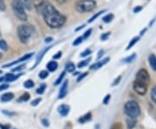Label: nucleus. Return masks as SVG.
Returning <instances> with one entry per match:
<instances>
[{
  "label": "nucleus",
  "mask_w": 156,
  "mask_h": 129,
  "mask_svg": "<svg viewBox=\"0 0 156 129\" xmlns=\"http://www.w3.org/2000/svg\"><path fill=\"white\" fill-rule=\"evenodd\" d=\"M37 10L43 16L45 23L50 28H61L66 23L65 16L61 14L49 1L44 0L42 5L37 7Z\"/></svg>",
  "instance_id": "f257e3e1"
},
{
  "label": "nucleus",
  "mask_w": 156,
  "mask_h": 129,
  "mask_svg": "<svg viewBox=\"0 0 156 129\" xmlns=\"http://www.w3.org/2000/svg\"><path fill=\"white\" fill-rule=\"evenodd\" d=\"M36 32L31 24H21L17 29V37L22 44H27Z\"/></svg>",
  "instance_id": "f03ea898"
},
{
  "label": "nucleus",
  "mask_w": 156,
  "mask_h": 129,
  "mask_svg": "<svg viewBox=\"0 0 156 129\" xmlns=\"http://www.w3.org/2000/svg\"><path fill=\"white\" fill-rule=\"evenodd\" d=\"M124 112L129 118L136 119L141 113L140 105L134 101H128L124 106Z\"/></svg>",
  "instance_id": "7ed1b4c3"
},
{
  "label": "nucleus",
  "mask_w": 156,
  "mask_h": 129,
  "mask_svg": "<svg viewBox=\"0 0 156 129\" xmlns=\"http://www.w3.org/2000/svg\"><path fill=\"white\" fill-rule=\"evenodd\" d=\"M11 8H12L14 15L17 17V19H19L21 21H27L28 15L25 11V8L19 2V0H12Z\"/></svg>",
  "instance_id": "20e7f679"
},
{
  "label": "nucleus",
  "mask_w": 156,
  "mask_h": 129,
  "mask_svg": "<svg viewBox=\"0 0 156 129\" xmlns=\"http://www.w3.org/2000/svg\"><path fill=\"white\" fill-rule=\"evenodd\" d=\"M96 7L95 0H79L76 3V10L79 13L90 12Z\"/></svg>",
  "instance_id": "39448f33"
},
{
  "label": "nucleus",
  "mask_w": 156,
  "mask_h": 129,
  "mask_svg": "<svg viewBox=\"0 0 156 129\" xmlns=\"http://www.w3.org/2000/svg\"><path fill=\"white\" fill-rule=\"evenodd\" d=\"M136 81L148 86L150 82V76L148 72L144 68H140L136 74Z\"/></svg>",
  "instance_id": "423d86ee"
},
{
  "label": "nucleus",
  "mask_w": 156,
  "mask_h": 129,
  "mask_svg": "<svg viewBox=\"0 0 156 129\" xmlns=\"http://www.w3.org/2000/svg\"><path fill=\"white\" fill-rule=\"evenodd\" d=\"M134 90L140 96H144L147 92V85L144 84L142 82H140L138 81H134V84H133Z\"/></svg>",
  "instance_id": "0eeeda50"
},
{
  "label": "nucleus",
  "mask_w": 156,
  "mask_h": 129,
  "mask_svg": "<svg viewBox=\"0 0 156 129\" xmlns=\"http://www.w3.org/2000/svg\"><path fill=\"white\" fill-rule=\"evenodd\" d=\"M32 56H33V53L26 54V55H24L23 56H22L21 58L17 59V61H15V62H10V63H8V64H5V65H3V68H5L11 67V66H13V65H15V64H17V63H19V62H23V61H26V60H28V59H30V57H31Z\"/></svg>",
  "instance_id": "6e6552de"
},
{
  "label": "nucleus",
  "mask_w": 156,
  "mask_h": 129,
  "mask_svg": "<svg viewBox=\"0 0 156 129\" xmlns=\"http://www.w3.org/2000/svg\"><path fill=\"white\" fill-rule=\"evenodd\" d=\"M68 86H69V82L64 81V82L62 83L60 88V90H59V96H58L59 99H62L66 96L68 93Z\"/></svg>",
  "instance_id": "1a4fd4ad"
},
{
  "label": "nucleus",
  "mask_w": 156,
  "mask_h": 129,
  "mask_svg": "<svg viewBox=\"0 0 156 129\" xmlns=\"http://www.w3.org/2000/svg\"><path fill=\"white\" fill-rule=\"evenodd\" d=\"M69 110H70V108H69V105H66V104H62L61 105L60 107H58V112L60 113V114H61L62 116H67L68 114H69Z\"/></svg>",
  "instance_id": "9d476101"
},
{
  "label": "nucleus",
  "mask_w": 156,
  "mask_h": 129,
  "mask_svg": "<svg viewBox=\"0 0 156 129\" xmlns=\"http://www.w3.org/2000/svg\"><path fill=\"white\" fill-rule=\"evenodd\" d=\"M110 59L108 58V57H106V58H104L103 60H101L100 62H96L95 64H93V65H91V67H90V69H98V68H100L101 67H102L103 65H105L107 62H108Z\"/></svg>",
  "instance_id": "9b49d317"
},
{
  "label": "nucleus",
  "mask_w": 156,
  "mask_h": 129,
  "mask_svg": "<svg viewBox=\"0 0 156 129\" xmlns=\"http://www.w3.org/2000/svg\"><path fill=\"white\" fill-rule=\"evenodd\" d=\"M148 63L150 65L151 68L156 71V56L154 54H150L148 56Z\"/></svg>",
  "instance_id": "f8f14e48"
},
{
  "label": "nucleus",
  "mask_w": 156,
  "mask_h": 129,
  "mask_svg": "<svg viewBox=\"0 0 156 129\" xmlns=\"http://www.w3.org/2000/svg\"><path fill=\"white\" fill-rule=\"evenodd\" d=\"M14 98V94L13 93H5L4 95H2L0 97V100L2 102H8V101H11Z\"/></svg>",
  "instance_id": "ddd939ff"
},
{
  "label": "nucleus",
  "mask_w": 156,
  "mask_h": 129,
  "mask_svg": "<svg viewBox=\"0 0 156 129\" xmlns=\"http://www.w3.org/2000/svg\"><path fill=\"white\" fill-rule=\"evenodd\" d=\"M21 75H14V74H11V73H8L6 74L5 76L4 77V80H5L7 82H15L16 80H17L19 76H20Z\"/></svg>",
  "instance_id": "4468645a"
},
{
  "label": "nucleus",
  "mask_w": 156,
  "mask_h": 129,
  "mask_svg": "<svg viewBox=\"0 0 156 129\" xmlns=\"http://www.w3.org/2000/svg\"><path fill=\"white\" fill-rule=\"evenodd\" d=\"M57 67H58V64H57V62H55V61H50V62H48V64H47V68H48V70L50 71V72L56 71V69H57Z\"/></svg>",
  "instance_id": "2eb2a0df"
},
{
  "label": "nucleus",
  "mask_w": 156,
  "mask_h": 129,
  "mask_svg": "<svg viewBox=\"0 0 156 129\" xmlns=\"http://www.w3.org/2000/svg\"><path fill=\"white\" fill-rule=\"evenodd\" d=\"M91 118H92L91 113H87L86 114H84L82 117H80L79 120H78V121H79L80 123H86V122H88L89 120H90Z\"/></svg>",
  "instance_id": "dca6fc26"
},
{
  "label": "nucleus",
  "mask_w": 156,
  "mask_h": 129,
  "mask_svg": "<svg viewBox=\"0 0 156 129\" xmlns=\"http://www.w3.org/2000/svg\"><path fill=\"white\" fill-rule=\"evenodd\" d=\"M19 2L22 4L25 9H27L29 11H31L32 10V5H32L31 0H19Z\"/></svg>",
  "instance_id": "f3484780"
},
{
  "label": "nucleus",
  "mask_w": 156,
  "mask_h": 129,
  "mask_svg": "<svg viewBox=\"0 0 156 129\" xmlns=\"http://www.w3.org/2000/svg\"><path fill=\"white\" fill-rule=\"evenodd\" d=\"M50 49V46H49L47 49H45L44 51H43L42 52H41V53H40V55H39V56H37V62H36V64L34 65V67L32 68H35L37 66V64H38L39 62H41V61H42V58H43V57H44V56L45 52H47V51H49Z\"/></svg>",
  "instance_id": "a211bd4d"
},
{
  "label": "nucleus",
  "mask_w": 156,
  "mask_h": 129,
  "mask_svg": "<svg viewBox=\"0 0 156 129\" xmlns=\"http://www.w3.org/2000/svg\"><path fill=\"white\" fill-rule=\"evenodd\" d=\"M126 121H127V127H128V129H133L135 127V125H136L135 119L129 118Z\"/></svg>",
  "instance_id": "6ab92c4d"
},
{
  "label": "nucleus",
  "mask_w": 156,
  "mask_h": 129,
  "mask_svg": "<svg viewBox=\"0 0 156 129\" xmlns=\"http://www.w3.org/2000/svg\"><path fill=\"white\" fill-rule=\"evenodd\" d=\"M139 40H140V37H134V38L130 41V43L128 44V47L126 48V50H127V51H129L130 49H132V48L134 47V45L136 43H138V42H139Z\"/></svg>",
  "instance_id": "aec40b11"
},
{
  "label": "nucleus",
  "mask_w": 156,
  "mask_h": 129,
  "mask_svg": "<svg viewBox=\"0 0 156 129\" xmlns=\"http://www.w3.org/2000/svg\"><path fill=\"white\" fill-rule=\"evenodd\" d=\"M30 94L29 93H24L23 95L20 96L18 99L17 100V102H23V101H27L30 100Z\"/></svg>",
  "instance_id": "412c9836"
},
{
  "label": "nucleus",
  "mask_w": 156,
  "mask_h": 129,
  "mask_svg": "<svg viewBox=\"0 0 156 129\" xmlns=\"http://www.w3.org/2000/svg\"><path fill=\"white\" fill-rule=\"evenodd\" d=\"M75 68H76V66L73 62H69L65 64V70L68 72H73L75 70Z\"/></svg>",
  "instance_id": "4be33fe9"
},
{
  "label": "nucleus",
  "mask_w": 156,
  "mask_h": 129,
  "mask_svg": "<svg viewBox=\"0 0 156 129\" xmlns=\"http://www.w3.org/2000/svg\"><path fill=\"white\" fill-rule=\"evenodd\" d=\"M90 61H91V58L90 57H89V58H87V59H85V60H83L82 62H80L79 63H78L77 67L78 68H83V67H86L87 65H89V63L90 62Z\"/></svg>",
  "instance_id": "5701e85b"
},
{
  "label": "nucleus",
  "mask_w": 156,
  "mask_h": 129,
  "mask_svg": "<svg viewBox=\"0 0 156 129\" xmlns=\"http://www.w3.org/2000/svg\"><path fill=\"white\" fill-rule=\"evenodd\" d=\"M114 17H115V16H114V14H112V13H109V14H108V15H106V16H104V17H102V21L104 23H110L114 19Z\"/></svg>",
  "instance_id": "b1692460"
},
{
  "label": "nucleus",
  "mask_w": 156,
  "mask_h": 129,
  "mask_svg": "<svg viewBox=\"0 0 156 129\" xmlns=\"http://www.w3.org/2000/svg\"><path fill=\"white\" fill-rule=\"evenodd\" d=\"M106 11H107V10H102V11H98L97 13H95L94 16H92L90 19H89V23H92L93 21H95V20L96 19V18H97V17H100L101 14H103V13H104V12H106Z\"/></svg>",
  "instance_id": "393cba45"
},
{
  "label": "nucleus",
  "mask_w": 156,
  "mask_h": 129,
  "mask_svg": "<svg viewBox=\"0 0 156 129\" xmlns=\"http://www.w3.org/2000/svg\"><path fill=\"white\" fill-rule=\"evenodd\" d=\"M34 85L35 84H34L33 81H31V80H27L26 82H24L23 87L26 88V89H31V88H33Z\"/></svg>",
  "instance_id": "a878e982"
},
{
  "label": "nucleus",
  "mask_w": 156,
  "mask_h": 129,
  "mask_svg": "<svg viewBox=\"0 0 156 129\" xmlns=\"http://www.w3.org/2000/svg\"><path fill=\"white\" fill-rule=\"evenodd\" d=\"M0 49L2 51H8V44H7V43H6L5 40H0Z\"/></svg>",
  "instance_id": "bb28decb"
},
{
  "label": "nucleus",
  "mask_w": 156,
  "mask_h": 129,
  "mask_svg": "<svg viewBox=\"0 0 156 129\" xmlns=\"http://www.w3.org/2000/svg\"><path fill=\"white\" fill-rule=\"evenodd\" d=\"M135 57H136V54H132L131 56H128V57H126V58H124L123 59V62H131L134 61V59H135Z\"/></svg>",
  "instance_id": "cd10ccee"
},
{
  "label": "nucleus",
  "mask_w": 156,
  "mask_h": 129,
  "mask_svg": "<svg viewBox=\"0 0 156 129\" xmlns=\"http://www.w3.org/2000/svg\"><path fill=\"white\" fill-rule=\"evenodd\" d=\"M151 99L156 104V86L154 87L152 91H151Z\"/></svg>",
  "instance_id": "c85d7f7f"
},
{
  "label": "nucleus",
  "mask_w": 156,
  "mask_h": 129,
  "mask_svg": "<svg viewBox=\"0 0 156 129\" xmlns=\"http://www.w3.org/2000/svg\"><path fill=\"white\" fill-rule=\"evenodd\" d=\"M45 89H46V84H42L39 87L38 89H37V93L38 95H43V94L44 93Z\"/></svg>",
  "instance_id": "c756f323"
},
{
  "label": "nucleus",
  "mask_w": 156,
  "mask_h": 129,
  "mask_svg": "<svg viewBox=\"0 0 156 129\" xmlns=\"http://www.w3.org/2000/svg\"><path fill=\"white\" fill-rule=\"evenodd\" d=\"M49 76V72L47 70H42L40 73H39V77L41 79H45Z\"/></svg>",
  "instance_id": "7c9ffc66"
},
{
  "label": "nucleus",
  "mask_w": 156,
  "mask_h": 129,
  "mask_svg": "<svg viewBox=\"0 0 156 129\" xmlns=\"http://www.w3.org/2000/svg\"><path fill=\"white\" fill-rule=\"evenodd\" d=\"M64 76H65V71H63V72H62V73L60 75V76H59V77L57 78V80H56V82H55V85H56V86H57V85L60 84V83H61L62 80L63 79V77H64Z\"/></svg>",
  "instance_id": "2f4dec72"
},
{
  "label": "nucleus",
  "mask_w": 156,
  "mask_h": 129,
  "mask_svg": "<svg viewBox=\"0 0 156 129\" xmlns=\"http://www.w3.org/2000/svg\"><path fill=\"white\" fill-rule=\"evenodd\" d=\"M110 129H123L122 124L121 122H116V123L113 124Z\"/></svg>",
  "instance_id": "473e14b6"
},
{
  "label": "nucleus",
  "mask_w": 156,
  "mask_h": 129,
  "mask_svg": "<svg viewBox=\"0 0 156 129\" xmlns=\"http://www.w3.org/2000/svg\"><path fill=\"white\" fill-rule=\"evenodd\" d=\"M83 40V37H77L76 39L73 42V45H74V46H77V45H79L80 44H82Z\"/></svg>",
  "instance_id": "72a5a7b5"
},
{
  "label": "nucleus",
  "mask_w": 156,
  "mask_h": 129,
  "mask_svg": "<svg viewBox=\"0 0 156 129\" xmlns=\"http://www.w3.org/2000/svg\"><path fill=\"white\" fill-rule=\"evenodd\" d=\"M44 1V0H31L32 4H33L34 6H35L36 8H37V7H38L40 5H42Z\"/></svg>",
  "instance_id": "f704fd0d"
},
{
  "label": "nucleus",
  "mask_w": 156,
  "mask_h": 129,
  "mask_svg": "<svg viewBox=\"0 0 156 129\" xmlns=\"http://www.w3.org/2000/svg\"><path fill=\"white\" fill-rule=\"evenodd\" d=\"M91 32H92V29H89L85 33L83 34V39H87L88 37H89V36L91 35Z\"/></svg>",
  "instance_id": "c9c22d12"
},
{
  "label": "nucleus",
  "mask_w": 156,
  "mask_h": 129,
  "mask_svg": "<svg viewBox=\"0 0 156 129\" xmlns=\"http://www.w3.org/2000/svg\"><path fill=\"white\" fill-rule=\"evenodd\" d=\"M121 80H122V76L121 75H119L116 79H115V81L113 82V83H112V86L113 87H115V86H116V85L119 84V82H121Z\"/></svg>",
  "instance_id": "e433bc0d"
},
{
  "label": "nucleus",
  "mask_w": 156,
  "mask_h": 129,
  "mask_svg": "<svg viewBox=\"0 0 156 129\" xmlns=\"http://www.w3.org/2000/svg\"><path fill=\"white\" fill-rule=\"evenodd\" d=\"M90 54H91V51L89 50V49H87V50H85V51L81 54V56H82V57H86V56H89Z\"/></svg>",
  "instance_id": "4c0bfd02"
},
{
  "label": "nucleus",
  "mask_w": 156,
  "mask_h": 129,
  "mask_svg": "<svg viewBox=\"0 0 156 129\" xmlns=\"http://www.w3.org/2000/svg\"><path fill=\"white\" fill-rule=\"evenodd\" d=\"M24 68V65L23 64V65H19V66H17V68H12L11 69V71L12 72H17V71H20V70H22Z\"/></svg>",
  "instance_id": "58836bf2"
},
{
  "label": "nucleus",
  "mask_w": 156,
  "mask_h": 129,
  "mask_svg": "<svg viewBox=\"0 0 156 129\" xmlns=\"http://www.w3.org/2000/svg\"><path fill=\"white\" fill-rule=\"evenodd\" d=\"M110 98H111V96L110 95H107L105 97H104V99H103V104H108V102L110 101Z\"/></svg>",
  "instance_id": "ea45409f"
},
{
  "label": "nucleus",
  "mask_w": 156,
  "mask_h": 129,
  "mask_svg": "<svg viewBox=\"0 0 156 129\" xmlns=\"http://www.w3.org/2000/svg\"><path fill=\"white\" fill-rule=\"evenodd\" d=\"M42 101V99L41 98H37V99H36V100H34L32 102H31V106H33V107H36V106H37L39 103H40V101Z\"/></svg>",
  "instance_id": "a19ab883"
},
{
  "label": "nucleus",
  "mask_w": 156,
  "mask_h": 129,
  "mask_svg": "<svg viewBox=\"0 0 156 129\" xmlns=\"http://www.w3.org/2000/svg\"><path fill=\"white\" fill-rule=\"evenodd\" d=\"M110 32H107V33H104V34H102L101 36V40H103V41H105V40L108 39V37L110 36Z\"/></svg>",
  "instance_id": "79ce46f5"
},
{
  "label": "nucleus",
  "mask_w": 156,
  "mask_h": 129,
  "mask_svg": "<svg viewBox=\"0 0 156 129\" xmlns=\"http://www.w3.org/2000/svg\"><path fill=\"white\" fill-rule=\"evenodd\" d=\"M5 10V2L4 0H0V11H3Z\"/></svg>",
  "instance_id": "37998d69"
},
{
  "label": "nucleus",
  "mask_w": 156,
  "mask_h": 129,
  "mask_svg": "<svg viewBox=\"0 0 156 129\" xmlns=\"http://www.w3.org/2000/svg\"><path fill=\"white\" fill-rule=\"evenodd\" d=\"M87 75H88V72H85V73L80 75H79V77L77 78L78 82H81V81H82V80L84 78V77H86V76H87Z\"/></svg>",
  "instance_id": "c03bdc74"
},
{
  "label": "nucleus",
  "mask_w": 156,
  "mask_h": 129,
  "mask_svg": "<svg viewBox=\"0 0 156 129\" xmlns=\"http://www.w3.org/2000/svg\"><path fill=\"white\" fill-rule=\"evenodd\" d=\"M42 123H43V125H44V127H49V126H50L49 120H46V119H43V120H42Z\"/></svg>",
  "instance_id": "a18cd8bd"
},
{
  "label": "nucleus",
  "mask_w": 156,
  "mask_h": 129,
  "mask_svg": "<svg viewBox=\"0 0 156 129\" xmlns=\"http://www.w3.org/2000/svg\"><path fill=\"white\" fill-rule=\"evenodd\" d=\"M141 10H142V6H136V7H134V13H138V12H140Z\"/></svg>",
  "instance_id": "49530a36"
},
{
  "label": "nucleus",
  "mask_w": 156,
  "mask_h": 129,
  "mask_svg": "<svg viewBox=\"0 0 156 129\" xmlns=\"http://www.w3.org/2000/svg\"><path fill=\"white\" fill-rule=\"evenodd\" d=\"M8 88H9V85H8V84L0 85V91H3V90L7 89Z\"/></svg>",
  "instance_id": "de8ad7c7"
},
{
  "label": "nucleus",
  "mask_w": 156,
  "mask_h": 129,
  "mask_svg": "<svg viewBox=\"0 0 156 129\" xmlns=\"http://www.w3.org/2000/svg\"><path fill=\"white\" fill-rule=\"evenodd\" d=\"M62 56V52L61 51H59V52H57V54L55 55V56H53V59H59V58H61Z\"/></svg>",
  "instance_id": "09e8293b"
},
{
  "label": "nucleus",
  "mask_w": 156,
  "mask_h": 129,
  "mask_svg": "<svg viewBox=\"0 0 156 129\" xmlns=\"http://www.w3.org/2000/svg\"><path fill=\"white\" fill-rule=\"evenodd\" d=\"M0 128L1 129H10L11 128V126H10V125H3V124H0Z\"/></svg>",
  "instance_id": "8fccbe9b"
},
{
  "label": "nucleus",
  "mask_w": 156,
  "mask_h": 129,
  "mask_svg": "<svg viewBox=\"0 0 156 129\" xmlns=\"http://www.w3.org/2000/svg\"><path fill=\"white\" fill-rule=\"evenodd\" d=\"M52 41H53V38H52V37H50L45 38V43H50V42H52Z\"/></svg>",
  "instance_id": "3c124183"
},
{
  "label": "nucleus",
  "mask_w": 156,
  "mask_h": 129,
  "mask_svg": "<svg viewBox=\"0 0 156 129\" xmlns=\"http://www.w3.org/2000/svg\"><path fill=\"white\" fill-rule=\"evenodd\" d=\"M56 2H57L58 4H64L67 0H55Z\"/></svg>",
  "instance_id": "603ef678"
},
{
  "label": "nucleus",
  "mask_w": 156,
  "mask_h": 129,
  "mask_svg": "<svg viewBox=\"0 0 156 129\" xmlns=\"http://www.w3.org/2000/svg\"><path fill=\"white\" fill-rule=\"evenodd\" d=\"M147 28L143 29V30H142L140 31V36H142V35H143V34L145 33L146 31H147Z\"/></svg>",
  "instance_id": "864d4df0"
},
{
  "label": "nucleus",
  "mask_w": 156,
  "mask_h": 129,
  "mask_svg": "<svg viewBox=\"0 0 156 129\" xmlns=\"http://www.w3.org/2000/svg\"><path fill=\"white\" fill-rule=\"evenodd\" d=\"M101 55H103V51H99V54H98V58H100Z\"/></svg>",
  "instance_id": "5fc2aeb1"
},
{
  "label": "nucleus",
  "mask_w": 156,
  "mask_h": 129,
  "mask_svg": "<svg viewBox=\"0 0 156 129\" xmlns=\"http://www.w3.org/2000/svg\"><path fill=\"white\" fill-rule=\"evenodd\" d=\"M84 27H85V25H82V26H81V27H78L77 29H76V30H81V29H83V28H84Z\"/></svg>",
  "instance_id": "6e6d98bb"
},
{
  "label": "nucleus",
  "mask_w": 156,
  "mask_h": 129,
  "mask_svg": "<svg viewBox=\"0 0 156 129\" xmlns=\"http://www.w3.org/2000/svg\"><path fill=\"white\" fill-rule=\"evenodd\" d=\"M3 80H4V77H0V82H3Z\"/></svg>",
  "instance_id": "4d7b16f0"
},
{
  "label": "nucleus",
  "mask_w": 156,
  "mask_h": 129,
  "mask_svg": "<svg viewBox=\"0 0 156 129\" xmlns=\"http://www.w3.org/2000/svg\"><path fill=\"white\" fill-rule=\"evenodd\" d=\"M1 57H2V55H1V54H0V58H1Z\"/></svg>",
  "instance_id": "13d9d810"
},
{
  "label": "nucleus",
  "mask_w": 156,
  "mask_h": 129,
  "mask_svg": "<svg viewBox=\"0 0 156 129\" xmlns=\"http://www.w3.org/2000/svg\"><path fill=\"white\" fill-rule=\"evenodd\" d=\"M0 74H2V71H1V70H0Z\"/></svg>",
  "instance_id": "bf43d9fd"
}]
</instances>
